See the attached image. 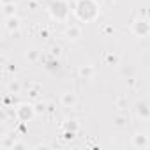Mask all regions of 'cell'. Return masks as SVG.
<instances>
[{"instance_id":"obj_1","label":"cell","mask_w":150,"mask_h":150,"mask_svg":"<svg viewBox=\"0 0 150 150\" xmlns=\"http://www.w3.org/2000/svg\"><path fill=\"white\" fill-rule=\"evenodd\" d=\"M134 145L136 147H147V140L141 138V134H138V136H134Z\"/></svg>"}]
</instances>
